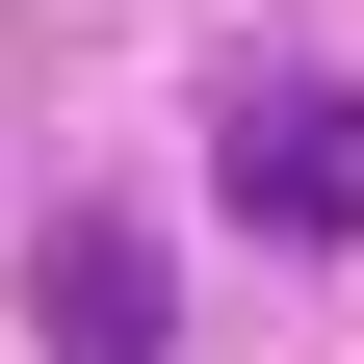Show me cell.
<instances>
[{
    "label": "cell",
    "mask_w": 364,
    "mask_h": 364,
    "mask_svg": "<svg viewBox=\"0 0 364 364\" xmlns=\"http://www.w3.org/2000/svg\"><path fill=\"white\" fill-rule=\"evenodd\" d=\"M208 182H235V235L338 260L364 235V78H235V105H208Z\"/></svg>",
    "instance_id": "1"
},
{
    "label": "cell",
    "mask_w": 364,
    "mask_h": 364,
    "mask_svg": "<svg viewBox=\"0 0 364 364\" xmlns=\"http://www.w3.org/2000/svg\"><path fill=\"white\" fill-rule=\"evenodd\" d=\"M26 287H53V364H156V235H105V208H78Z\"/></svg>",
    "instance_id": "2"
}]
</instances>
